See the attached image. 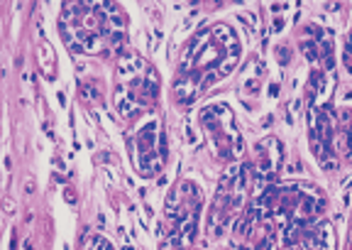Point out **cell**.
I'll use <instances>...</instances> for the list:
<instances>
[{
  "label": "cell",
  "instance_id": "8992f818",
  "mask_svg": "<svg viewBox=\"0 0 352 250\" xmlns=\"http://www.w3.org/2000/svg\"><path fill=\"white\" fill-rule=\"evenodd\" d=\"M127 145L132 152V165L142 177H154L164 169L166 143L164 133H162V121L157 116H152V113L144 116L127 138Z\"/></svg>",
  "mask_w": 352,
  "mask_h": 250
},
{
  "label": "cell",
  "instance_id": "3957f363",
  "mask_svg": "<svg viewBox=\"0 0 352 250\" xmlns=\"http://www.w3.org/2000/svg\"><path fill=\"white\" fill-rule=\"evenodd\" d=\"M252 209L270 218L281 231L296 226H308L325 211V196L311 184H286V187H267L252 201Z\"/></svg>",
  "mask_w": 352,
  "mask_h": 250
},
{
  "label": "cell",
  "instance_id": "8fae6325",
  "mask_svg": "<svg viewBox=\"0 0 352 250\" xmlns=\"http://www.w3.org/2000/svg\"><path fill=\"white\" fill-rule=\"evenodd\" d=\"M281 145L276 138H264L262 143L257 145V152H254V162L252 167H248V177L250 182H272L276 177L281 167Z\"/></svg>",
  "mask_w": 352,
  "mask_h": 250
},
{
  "label": "cell",
  "instance_id": "ba28073f",
  "mask_svg": "<svg viewBox=\"0 0 352 250\" xmlns=\"http://www.w3.org/2000/svg\"><path fill=\"white\" fill-rule=\"evenodd\" d=\"M252 187L248 177V169H237L223 177L220 182V191L213 201V211H210V223L213 228H223L242 211V204H245V196L248 189Z\"/></svg>",
  "mask_w": 352,
  "mask_h": 250
},
{
  "label": "cell",
  "instance_id": "277c9868",
  "mask_svg": "<svg viewBox=\"0 0 352 250\" xmlns=\"http://www.w3.org/2000/svg\"><path fill=\"white\" fill-rule=\"evenodd\" d=\"M160 96V74L140 54H125L116 67V108L120 116H144Z\"/></svg>",
  "mask_w": 352,
  "mask_h": 250
},
{
  "label": "cell",
  "instance_id": "7a4b0ae2",
  "mask_svg": "<svg viewBox=\"0 0 352 250\" xmlns=\"http://www.w3.org/2000/svg\"><path fill=\"white\" fill-rule=\"evenodd\" d=\"M125 28V12L116 3H69L59 15L64 42L86 56H110L118 52Z\"/></svg>",
  "mask_w": 352,
  "mask_h": 250
},
{
  "label": "cell",
  "instance_id": "9c48e42d",
  "mask_svg": "<svg viewBox=\"0 0 352 250\" xmlns=\"http://www.w3.org/2000/svg\"><path fill=\"white\" fill-rule=\"evenodd\" d=\"M286 250H336V231L325 221L284 231Z\"/></svg>",
  "mask_w": 352,
  "mask_h": 250
},
{
  "label": "cell",
  "instance_id": "30bf717a",
  "mask_svg": "<svg viewBox=\"0 0 352 250\" xmlns=\"http://www.w3.org/2000/svg\"><path fill=\"white\" fill-rule=\"evenodd\" d=\"M333 140H336V123L328 108H314L311 111V145H314L316 157L320 165L336 167V155H333Z\"/></svg>",
  "mask_w": 352,
  "mask_h": 250
},
{
  "label": "cell",
  "instance_id": "5b68a950",
  "mask_svg": "<svg viewBox=\"0 0 352 250\" xmlns=\"http://www.w3.org/2000/svg\"><path fill=\"white\" fill-rule=\"evenodd\" d=\"M198 216H201V189L193 182H179L166 199L162 250H191L198 233Z\"/></svg>",
  "mask_w": 352,
  "mask_h": 250
},
{
  "label": "cell",
  "instance_id": "6da1fadb",
  "mask_svg": "<svg viewBox=\"0 0 352 250\" xmlns=\"http://www.w3.org/2000/svg\"><path fill=\"white\" fill-rule=\"evenodd\" d=\"M240 61V39L228 25H213L188 42L176 69L174 96L179 103H191L213 83L226 79Z\"/></svg>",
  "mask_w": 352,
  "mask_h": 250
},
{
  "label": "cell",
  "instance_id": "4fadbf2b",
  "mask_svg": "<svg viewBox=\"0 0 352 250\" xmlns=\"http://www.w3.org/2000/svg\"><path fill=\"white\" fill-rule=\"evenodd\" d=\"M340 133H342V140H345V150H347V157L352 160V113H342L340 118Z\"/></svg>",
  "mask_w": 352,
  "mask_h": 250
},
{
  "label": "cell",
  "instance_id": "52a82bcc",
  "mask_svg": "<svg viewBox=\"0 0 352 250\" xmlns=\"http://www.w3.org/2000/svg\"><path fill=\"white\" fill-rule=\"evenodd\" d=\"M201 121H204V128L208 130V138H210L215 155L226 162L235 160L242 150V138H240V130H237L230 108L208 106L204 111V116H201Z\"/></svg>",
  "mask_w": 352,
  "mask_h": 250
},
{
  "label": "cell",
  "instance_id": "7c38bea8",
  "mask_svg": "<svg viewBox=\"0 0 352 250\" xmlns=\"http://www.w3.org/2000/svg\"><path fill=\"white\" fill-rule=\"evenodd\" d=\"M78 250H116V248H113L110 240L103 238L100 233H88V236H83Z\"/></svg>",
  "mask_w": 352,
  "mask_h": 250
}]
</instances>
